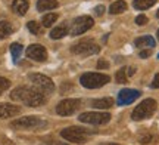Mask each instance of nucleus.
<instances>
[{
	"instance_id": "f257e3e1",
	"label": "nucleus",
	"mask_w": 159,
	"mask_h": 145,
	"mask_svg": "<svg viewBox=\"0 0 159 145\" xmlns=\"http://www.w3.org/2000/svg\"><path fill=\"white\" fill-rule=\"evenodd\" d=\"M11 99L13 101H19L22 104L28 105V107H40L46 102L44 95L41 92H39L37 89L33 87H16L15 90H12Z\"/></svg>"
},
{
	"instance_id": "f03ea898",
	"label": "nucleus",
	"mask_w": 159,
	"mask_h": 145,
	"mask_svg": "<svg viewBox=\"0 0 159 145\" xmlns=\"http://www.w3.org/2000/svg\"><path fill=\"white\" fill-rule=\"evenodd\" d=\"M156 101L155 99H144L140 104L137 105L136 108L131 113V118L136 120V122H140V120H144V118H149L150 116H153V113L156 111Z\"/></svg>"
},
{
	"instance_id": "7ed1b4c3",
	"label": "nucleus",
	"mask_w": 159,
	"mask_h": 145,
	"mask_svg": "<svg viewBox=\"0 0 159 145\" xmlns=\"http://www.w3.org/2000/svg\"><path fill=\"white\" fill-rule=\"evenodd\" d=\"M61 136L63 139L69 141V142H75V144H85L89 138H90V132L84 128H78V126H71V128L63 129L61 132Z\"/></svg>"
},
{
	"instance_id": "20e7f679",
	"label": "nucleus",
	"mask_w": 159,
	"mask_h": 145,
	"mask_svg": "<svg viewBox=\"0 0 159 145\" xmlns=\"http://www.w3.org/2000/svg\"><path fill=\"white\" fill-rule=\"evenodd\" d=\"M109 80H111V77L102 74V73H85L81 75L80 83L87 89H99V87L108 85Z\"/></svg>"
},
{
	"instance_id": "39448f33",
	"label": "nucleus",
	"mask_w": 159,
	"mask_h": 145,
	"mask_svg": "<svg viewBox=\"0 0 159 145\" xmlns=\"http://www.w3.org/2000/svg\"><path fill=\"white\" fill-rule=\"evenodd\" d=\"M11 126L13 129H19V130H37L46 126V122L41 120L40 117L35 116H28V117H22L19 120L11 123Z\"/></svg>"
},
{
	"instance_id": "423d86ee",
	"label": "nucleus",
	"mask_w": 159,
	"mask_h": 145,
	"mask_svg": "<svg viewBox=\"0 0 159 145\" xmlns=\"http://www.w3.org/2000/svg\"><path fill=\"white\" fill-rule=\"evenodd\" d=\"M30 80L34 85L35 89H37L39 92H41L43 95H49V93H52L55 90V85H53V81H52L47 75L35 73V74L30 75Z\"/></svg>"
},
{
	"instance_id": "0eeeda50",
	"label": "nucleus",
	"mask_w": 159,
	"mask_h": 145,
	"mask_svg": "<svg viewBox=\"0 0 159 145\" xmlns=\"http://www.w3.org/2000/svg\"><path fill=\"white\" fill-rule=\"evenodd\" d=\"M78 120L81 123H87V124H94V126H99V124H106L111 120V114L109 113H83L80 114Z\"/></svg>"
},
{
	"instance_id": "6e6552de",
	"label": "nucleus",
	"mask_w": 159,
	"mask_h": 145,
	"mask_svg": "<svg viewBox=\"0 0 159 145\" xmlns=\"http://www.w3.org/2000/svg\"><path fill=\"white\" fill-rule=\"evenodd\" d=\"M94 25V21H93V18L90 17H78L74 19V22L71 25V36H80L85 33V31H89Z\"/></svg>"
},
{
	"instance_id": "1a4fd4ad",
	"label": "nucleus",
	"mask_w": 159,
	"mask_h": 145,
	"mask_svg": "<svg viewBox=\"0 0 159 145\" xmlns=\"http://www.w3.org/2000/svg\"><path fill=\"white\" fill-rule=\"evenodd\" d=\"M80 105H81L80 99H63V101H61L57 104L56 113L59 116H63V117L72 116L75 111L80 108Z\"/></svg>"
},
{
	"instance_id": "9d476101",
	"label": "nucleus",
	"mask_w": 159,
	"mask_h": 145,
	"mask_svg": "<svg viewBox=\"0 0 159 145\" xmlns=\"http://www.w3.org/2000/svg\"><path fill=\"white\" fill-rule=\"evenodd\" d=\"M100 47L94 45L93 41L84 40V41H80L77 45L71 47V52L75 53V55H84V56H89V55H94V53H99Z\"/></svg>"
},
{
	"instance_id": "9b49d317",
	"label": "nucleus",
	"mask_w": 159,
	"mask_h": 145,
	"mask_svg": "<svg viewBox=\"0 0 159 145\" xmlns=\"http://www.w3.org/2000/svg\"><path fill=\"white\" fill-rule=\"evenodd\" d=\"M27 56L34 59V61L43 62L47 59V51L41 45H31V46L27 47Z\"/></svg>"
},
{
	"instance_id": "f8f14e48",
	"label": "nucleus",
	"mask_w": 159,
	"mask_h": 145,
	"mask_svg": "<svg viewBox=\"0 0 159 145\" xmlns=\"http://www.w3.org/2000/svg\"><path fill=\"white\" fill-rule=\"evenodd\" d=\"M140 96V92L139 90H134V89H122L121 92L118 93V105H130L133 104L137 98Z\"/></svg>"
},
{
	"instance_id": "ddd939ff",
	"label": "nucleus",
	"mask_w": 159,
	"mask_h": 145,
	"mask_svg": "<svg viewBox=\"0 0 159 145\" xmlns=\"http://www.w3.org/2000/svg\"><path fill=\"white\" fill-rule=\"evenodd\" d=\"M21 113V108L13 104H0V118H11Z\"/></svg>"
},
{
	"instance_id": "4468645a",
	"label": "nucleus",
	"mask_w": 159,
	"mask_h": 145,
	"mask_svg": "<svg viewBox=\"0 0 159 145\" xmlns=\"http://www.w3.org/2000/svg\"><path fill=\"white\" fill-rule=\"evenodd\" d=\"M28 7H30L28 0H13V3H12V9L15 11V13L21 15V17L27 13Z\"/></svg>"
},
{
	"instance_id": "2eb2a0df",
	"label": "nucleus",
	"mask_w": 159,
	"mask_h": 145,
	"mask_svg": "<svg viewBox=\"0 0 159 145\" xmlns=\"http://www.w3.org/2000/svg\"><path fill=\"white\" fill-rule=\"evenodd\" d=\"M57 6H59V3H57L56 0H39L37 2V9L40 12L52 11V9H55Z\"/></svg>"
},
{
	"instance_id": "dca6fc26",
	"label": "nucleus",
	"mask_w": 159,
	"mask_h": 145,
	"mask_svg": "<svg viewBox=\"0 0 159 145\" xmlns=\"http://www.w3.org/2000/svg\"><path fill=\"white\" fill-rule=\"evenodd\" d=\"M68 33V27H66V24H62V25H59V27H55V28L50 31V37L53 40H57V39H62L65 37Z\"/></svg>"
},
{
	"instance_id": "f3484780",
	"label": "nucleus",
	"mask_w": 159,
	"mask_h": 145,
	"mask_svg": "<svg viewBox=\"0 0 159 145\" xmlns=\"http://www.w3.org/2000/svg\"><path fill=\"white\" fill-rule=\"evenodd\" d=\"M136 46L137 47H155V40L153 37H150V36H143V37H139L136 41Z\"/></svg>"
},
{
	"instance_id": "a211bd4d",
	"label": "nucleus",
	"mask_w": 159,
	"mask_h": 145,
	"mask_svg": "<svg viewBox=\"0 0 159 145\" xmlns=\"http://www.w3.org/2000/svg\"><path fill=\"white\" fill-rule=\"evenodd\" d=\"M127 9V3H125L124 0H116L114 2L111 7H109V12L112 13V15H118V13H122V12Z\"/></svg>"
},
{
	"instance_id": "6ab92c4d",
	"label": "nucleus",
	"mask_w": 159,
	"mask_h": 145,
	"mask_svg": "<svg viewBox=\"0 0 159 145\" xmlns=\"http://www.w3.org/2000/svg\"><path fill=\"white\" fill-rule=\"evenodd\" d=\"M93 108H111L114 105V99L112 98H102V99H94L93 102Z\"/></svg>"
},
{
	"instance_id": "aec40b11",
	"label": "nucleus",
	"mask_w": 159,
	"mask_h": 145,
	"mask_svg": "<svg viewBox=\"0 0 159 145\" xmlns=\"http://www.w3.org/2000/svg\"><path fill=\"white\" fill-rule=\"evenodd\" d=\"M12 31H13V28H12L11 22L0 21V40H2V39H6L7 36H11Z\"/></svg>"
},
{
	"instance_id": "412c9836",
	"label": "nucleus",
	"mask_w": 159,
	"mask_h": 145,
	"mask_svg": "<svg viewBox=\"0 0 159 145\" xmlns=\"http://www.w3.org/2000/svg\"><path fill=\"white\" fill-rule=\"evenodd\" d=\"M156 2H158V0H134L133 6H134L136 9H139V11H144V9L152 7Z\"/></svg>"
},
{
	"instance_id": "4be33fe9",
	"label": "nucleus",
	"mask_w": 159,
	"mask_h": 145,
	"mask_svg": "<svg viewBox=\"0 0 159 145\" xmlns=\"http://www.w3.org/2000/svg\"><path fill=\"white\" fill-rule=\"evenodd\" d=\"M11 53H12V56H13V61L16 62L18 59H19V56H21V53H22V46H21L19 43H12Z\"/></svg>"
},
{
	"instance_id": "5701e85b",
	"label": "nucleus",
	"mask_w": 159,
	"mask_h": 145,
	"mask_svg": "<svg viewBox=\"0 0 159 145\" xmlns=\"http://www.w3.org/2000/svg\"><path fill=\"white\" fill-rule=\"evenodd\" d=\"M57 19V13H47L41 19V24H43V27H50L55 24V21Z\"/></svg>"
},
{
	"instance_id": "b1692460",
	"label": "nucleus",
	"mask_w": 159,
	"mask_h": 145,
	"mask_svg": "<svg viewBox=\"0 0 159 145\" xmlns=\"http://www.w3.org/2000/svg\"><path fill=\"white\" fill-rule=\"evenodd\" d=\"M115 80L118 81V83H121V85H125V83H127V80H128L127 70H125V68H121V70L116 73V75H115Z\"/></svg>"
},
{
	"instance_id": "393cba45",
	"label": "nucleus",
	"mask_w": 159,
	"mask_h": 145,
	"mask_svg": "<svg viewBox=\"0 0 159 145\" xmlns=\"http://www.w3.org/2000/svg\"><path fill=\"white\" fill-rule=\"evenodd\" d=\"M27 27H28V30L33 34H40V33H41V27H40L35 21H30V22L27 24Z\"/></svg>"
},
{
	"instance_id": "a878e982",
	"label": "nucleus",
	"mask_w": 159,
	"mask_h": 145,
	"mask_svg": "<svg viewBox=\"0 0 159 145\" xmlns=\"http://www.w3.org/2000/svg\"><path fill=\"white\" fill-rule=\"evenodd\" d=\"M9 86H11V81L7 80V79H5V77H0V95L5 92V90H7Z\"/></svg>"
},
{
	"instance_id": "bb28decb",
	"label": "nucleus",
	"mask_w": 159,
	"mask_h": 145,
	"mask_svg": "<svg viewBox=\"0 0 159 145\" xmlns=\"http://www.w3.org/2000/svg\"><path fill=\"white\" fill-rule=\"evenodd\" d=\"M136 24L137 25H144V24H148V17H144V15H139L136 18Z\"/></svg>"
},
{
	"instance_id": "cd10ccee",
	"label": "nucleus",
	"mask_w": 159,
	"mask_h": 145,
	"mask_svg": "<svg viewBox=\"0 0 159 145\" xmlns=\"http://www.w3.org/2000/svg\"><path fill=\"white\" fill-rule=\"evenodd\" d=\"M97 68H103V70H106V68H109V62H106L105 59H100V61L97 62Z\"/></svg>"
},
{
	"instance_id": "c85d7f7f",
	"label": "nucleus",
	"mask_w": 159,
	"mask_h": 145,
	"mask_svg": "<svg viewBox=\"0 0 159 145\" xmlns=\"http://www.w3.org/2000/svg\"><path fill=\"white\" fill-rule=\"evenodd\" d=\"M152 87H153V89H159V73L155 75L153 81H152Z\"/></svg>"
},
{
	"instance_id": "c756f323",
	"label": "nucleus",
	"mask_w": 159,
	"mask_h": 145,
	"mask_svg": "<svg viewBox=\"0 0 159 145\" xmlns=\"http://www.w3.org/2000/svg\"><path fill=\"white\" fill-rule=\"evenodd\" d=\"M148 56H150V51H149V49H146V51H142V52H140V58H148Z\"/></svg>"
},
{
	"instance_id": "7c9ffc66",
	"label": "nucleus",
	"mask_w": 159,
	"mask_h": 145,
	"mask_svg": "<svg viewBox=\"0 0 159 145\" xmlns=\"http://www.w3.org/2000/svg\"><path fill=\"white\" fill-rule=\"evenodd\" d=\"M43 145H68V144H63V142H57V141H52V142H46Z\"/></svg>"
},
{
	"instance_id": "2f4dec72",
	"label": "nucleus",
	"mask_w": 159,
	"mask_h": 145,
	"mask_svg": "<svg viewBox=\"0 0 159 145\" xmlns=\"http://www.w3.org/2000/svg\"><path fill=\"white\" fill-rule=\"evenodd\" d=\"M94 11H96L97 15H102L103 12H105V7H103V6H97V7L94 9Z\"/></svg>"
},
{
	"instance_id": "473e14b6",
	"label": "nucleus",
	"mask_w": 159,
	"mask_h": 145,
	"mask_svg": "<svg viewBox=\"0 0 159 145\" xmlns=\"http://www.w3.org/2000/svg\"><path fill=\"white\" fill-rule=\"evenodd\" d=\"M134 73H136V68H134V67H131V68H128L127 75H128V77H131V75H134Z\"/></svg>"
},
{
	"instance_id": "72a5a7b5",
	"label": "nucleus",
	"mask_w": 159,
	"mask_h": 145,
	"mask_svg": "<svg viewBox=\"0 0 159 145\" xmlns=\"http://www.w3.org/2000/svg\"><path fill=\"white\" fill-rule=\"evenodd\" d=\"M103 145H118V144H103Z\"/></svg>"
},
{
	"instance_id": "f704fd0d",
	"label": "nucleus",
	"mask_w": 159,
	"mask_h": 145,
	"mask_svg": "<svg viewBox=\"0 0 159 145\" xmlns=\"http://www.w3.org/2000/svg\"><path fill=\"white\" fill-rule=\"evenodd\" d=\"M156 36H158V40H159V30H158V34H156Z\"/></svg>"
},
{
	"instance_id": "c9c22d12",
	"label": "nucleus",
	"mask_w": 159,
	"mask_h": 145,
	"mask_svg": "<svg viewBox=\"0 0 159 145\" xmlns=\"http://www.w3.org/2000/svg\"><path fill=\"white\" fill-rule=\"evenodd\" d=\"M156 17H158V18H159V11H158V13H156Z\"/></svg>"
},
{
	"instance_id": "e433bc0d",
	"label": "nucleus",
	"mask_w": 159,
	"mask_h": 145,
	"mask_svg": "<svg viewBox=\"0 0 159 145\" xmlns=\"http://www.w3.org/2000/svg\"><path fill=\"white\" fill-rule=\"evenodd\" d=\"M158 58H159V53H158Z\"/></svg>"
}]
</instances>
